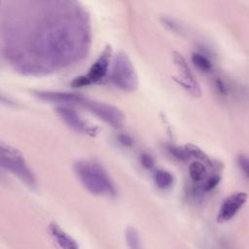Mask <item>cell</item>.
Segmentation results:
<instances>
[{
    "mask_svg": "<svg viewBox=\"0 0 249 249\" xmlns=\"http://www.w3.org/2000/svg\"><path fill=\"white\" fill-rule=\"evenodd\" d=\"M3 51L18 71L43 74L87 56L90 24L73 1H14L1 7Z\"/></svg>",
    "mask_w": 249,
    "mask_h": 249,
    "instance_id": "1",
    "label": "cell"
},
{
    "mask_svg": "<svg viewBox=\"0 0 249 249\" xmlns=\"http://www.w3.org/2000/svg\"><path fill=\"white\" fill-rule=\"evenodd\" d=\"M34 94L44 101L61 103L63 105H78L90 112L98 119L102 120L107 124L119 128L123 125L124 115L123 112L111 105L97 100L90 99L82 94L75 92H62V91H49V90H36Z\"/></svg>",
    "mask_w": 249,
    "mask_h": 249,
    "instance_id": "2",
    "label": "cell"
},
{
    "mask_svg": "<svg viewBox=\"0 0 249 249\" xmlns=\"http://www.w3.org/2000/svg\"><path fill=\"white\" fill-rule=\"evenodd\" d=\"M75 173L84 186L94 196L114 197L117 190L103 166L91 160H80L74 164Z\"/></svg>",
    "mask_w": 249,
    "mask_h": 249,
    "instance_id": "3",
    "label": "cell"
},
{
    "mask_svg": "<svg viewBox=\"0 0 249 249\" xmlns=\"http://www.w3.org/2000/svg\"><path fill=\"white\" fill-rule=\"evenodd\" d=\"M0 163L3 168L16 175L29 188L36 187V177L21 153L3 142L0 144Z\"/></svg>",
    "mask_w": 249,
    "mask_h": 249,
    "instance_id": "4",
    "label": "cell"
},
{
    "mask_svg": "<svg viewBox=\"0 0 249 249\" xmlns=\"http://www.w3.org/2000/svg\"><path fill=\"white\" fill-rule=\"evenodd\" d=\"M111 80L116 87L125 91H132L137 88V73L126 53L119 52L115 54L112 64Z\"/></svg>",
    "mask_w": 249,
    "mask_h": 249,
    "instance_id": "5",
    "label": "cell"
},
{
    "mask_svg": "<svg viewBox=\"0 0 249 249\" xmlns=\"http://www.w3.org/2000/svg\"><path fill=\"white\" fill-rule=\"evenodd\" d=\"M172 59L180 73V76L178 79L174 78L176 82L191 95L195 97H198L201 94L199 84L196 79L195 75L193 74L189 64L186 62L185 58L183 57V55L177 52H174L172 54Z\"/></svg>",
    "mask_w": 249,
    "mask_h": 249,
    "instance_id": "6",
    "label": "cell"
},
{
    "mask_svg": "<svg viewBox=\"0 0 249 249\" xmlns=\"http://www.w3.org/2000/svg\"><path fill=\"white\" fill-rule=\"evenodd\" d=\"M55 111L59 118L75 131L85 133L90 136L95 135V133L97 132V127L88 124L72 107H69L68 105H61L58 106Z\"/></svg>",
    "mask_w": 249,
    "mask_h": 249,
    "instance_id": "7",
    "label": "cell"
},
{
    "mask_svg": "<svg viewBox=\"0 0 249 249\" xmlns=\"http://www.w3.org/2000/svg\"><path fill=\"white\" fill-rule=\"evenodd\" d=\"M112 57V49L110 46H106L102 51L98 58L92 63L89 72L83 75L88 86L101 82L108 74L109 66Z\"/></svg>",
    "mask_w": 249,
    "mask_h": 249,
    "instance_id": "8",
    "label": "cell"
},
{
    "mask_svg": "<svg viewBox=\"0 0 249 249\" xmlns=\"http://www.w3.org/2000/svg\"><path fill=\"white\" fill-rule=\"evenodd\" d=\"M247 200V193L237 192L229 196L221 204L217 221L219 223H226L231 220L238 211L243 207Z\"/></svg>",
    "mask_w": 249,
    "mask_h": 249,
    "instance_id": "9",
    "label": "cell"
},
{
    "mask_svg": "<svg viewBox=\"0 0 249 249\" xmlns=\"http://www.w3.org/2000/svg\"><path fill=\"white\" fill-rule=\"evenodd\" d=\"M49 231L59 247L63 249L79 248V245L76 242V240L71 235H69L63 229H61L60 226L57 225L56 223L52 222L49 224Z\"/></svg>",
    "mask_w": 249,
    "mask_h": 249,
    "instance_id": "10",
    "label": "cell"
},
{
    "mask_svg": "<svg viewBox=\"0 0 249 249\" xmlns=\"http://www.w3.org/2000/svg\"><path fill=\"white\" fill-rule=\"evenodd\" d=\"M155 185L160 190H168L174 184V176L166 169H156L153 174Z\"/></svg>",
    "mask_w": 249,
    "mask_h": 249,
    "instance_id": "11",
    "label": "cell"
},
{
    "mask_svg": "<svg viewBox=\"0 0 249 249\" xmlns=\"http://www.w3.org/2000/svg\"><path fill=\"white\" fill-rule=\"evenodd\" d=\"M189 175L194 182L199 183L205 181L207 178V168L204 162L200 160H195L189 165Z\"/></svg>",
    "mask_w": 249,
    "mask_h": 249,
    "instance_id": "12",
    "label": "cell"
},
{
    "mask_svg": "<svg viewBox=\"0 0 249 249\" xmlns=\"http://www.w3.org/2000/svg\"><path fill=\"white\" fill-rule=\"evenodd\" d=\"M192 62L200 71L208 73L212 70V63L210 59L200 53H194L192 54Z\"/></svg>",
    "mask_w": 249,
    "mask_h": 249,
    "instance_id": "13",
    "label": "cell"
},
{
    "mask_svg": "<svg viewBox=\"0 0 249 249\" xmlns=\"http://www.w3.org/2000/svg\"><path fill=\"white\" fill-rule=\"evenodd\" d=\"M125 240L127 246L132 249L141 248V239L139 236V232L133 227H128L125 231Z\"/></svg>",
    "mask_w": 249,
    "mask_h": 249,
    "instance_id": "14",
    "label": "cell"
},
{
    "mask_svg": "<svg viewBox=\"0 0 249 249\" xmlns=\"http://www.w3.org/2000/svg\"><path fill=\"white\" fill-rule=\"evenodd\" d=\"M166 150L168 153L175 159L179 160H189L188 153L185 149V147H178V146H173V145H167Z\"/></svg>",
    "mask_w": 249,
    "mask_h": 249,
    "instance_id": "15",
    "label": "cell"
},
{
    "mask_svg": "<svg viewBox=\"0 0 249 249\" xmlns=\"http://www.w3.org/2000/svg\"><path fill=\"white\" fill-rule=\"evenodd\" d=\"M237 164L246 178L249 174V160L246 155H239L237 158Z\"/></svg>",
    "mask_w": 249,
    "mask_h": 249,
    "instance_id": "16",
    "label": "cell"
},
{
    "mask_svg": "<svg viewBox=\"0 0 249 249\" xmlns=\"http://www.w3.org/2000/svg\"><path fill=\"white\" fill-rule=\"evenodd\" d=\"M140 162H141L142 166L147 168V169H151L155 165V160H154L153 157L151 155L147 154V153L141 154V156H140Z\"/></svg>",
    "mask_w": 249,
    "mask_h": 249,
    "instance_id": "17",
    "label": "cell"
},
{
    "mask_svg": "<svg viewBox=\"0 0 249 249\" xmlns=\"http://www.w3.org/2000/svg\"><path fill=\"white\" fill-rule=\"evenodd\" d=\"M219 182H220V177L218 175H213L209 178H206L204 181L203 189L205 191H211L219 184Z\"/></svg>",
    "mask_w": 249,
    "mask_h": 249,
    "instance_id": "18",
    "label": "cell"
},
{
    "mask_svg": "<svg viewBox=\"0 0 249 249\" xmlns=\"http://www.w3.org/2000/svg\"><path fill=\"white\" fill-rule=\"evenodd\" d=\"M119 141L124 145V146H130L132 144V139L126 135V134H122L119 136Z\"/></svg>",
    "mask_w": 249,
    "mask_h": 249,
    "instance_id": "19",
    "label": "cell"
}]
</instances>
